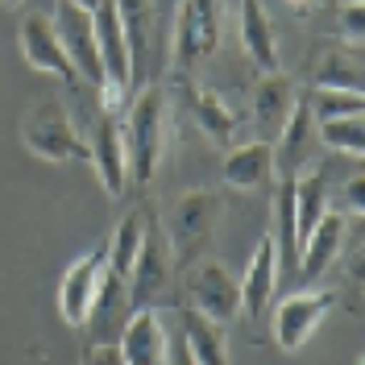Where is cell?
Listing matches in <instances>:
<instances>
[{"instance_id":"cell-1","label":"cell","mask_w":365,"mask_h":365,"mask_svg":"<svg viewBox=\"0 0 365 365\" xmlns=\"http://www.w3.org/2000/svg\"><path fill=\"white\" fill-rule=\"evenodd\" d=\"M120 141H125L129 182H150L158 175L162 150H166V88L162 83H145L129 96Z\"/></svg>"},{"instance_id":"cell-2","label":"cell","mask_w":365,"mask_h":365,"mask_svg":"<svg viewBox=\"0 0 365 365\" xmlns=\"http://www.w3.org/2000/svg\"><path fill=\"white\" fill-rule=\"evenodd\" d=\"M216 225H220V195L216 191H187V195H179L175 204L166 207L162 237L170 245L175 270L191 266L195 257H204Z\"/></svg>"},{"instance_id":"cell-3","label":"cell","mask_w":365,"mask_h":365,"mask_svg":"<svg viewBox=\"0 0 365 365\" xmlns=\"http://www.w3.org/2000/svg\"><path fill=\"white\" fill-rule=\"evenodd\" d=\"M175 291L182 295L179 307H191L220 328H228L241 316V287L216 257H195L191 266H182V274L175 278Z\"/></svg>"},{"instance_id":"cell-4","label":"cell","mask_w":365,"mask_h":365,"mask_svg":"<svg viewBox=\"0 0 365 365\" xmlns=\"http://www.w3.org/2000/svg\"><path fill=\"white\" fill-rule=\"evenodd\" d=\"M21 141L34 158L46 162H88V141L79 133L75 116L67 113V104L46 100L38 108H29L21 120Z\"/></svg>"},{"instance_id":"cell-5","label":"cell","mask_w":365,"mask_h":365,"mask_svg":"<svg viewBox=\"0 0 365 365\" xmlns=\"http://www.w3.org/2000/svg\"><path fill=\"white\" fill-rule=\"evenodd\" d=\"M175 257H170V245L162 237V225H145V241H141V253L133 262V274L125 278L129 282V303L133 307H170V295H175Z\"/></svg>"},{"instance_id":"cell-6","label":"cell","mask_w":365,"mask_h":365,"mask_svg":"<svg viewBox=\"0 0 365 365\" xmlns=\"http://www.w3.org/2000/svg\"><path fill=\"white\" fill-rule=\"evenodd\" d=\"M88 141V162L96 166V179L104 187L108 200H120L129 187V162H125V141H120V120L116 113H104L100 100L88 104V120L79 125Z\"/></svg>"},{"instance_id":"cell-7","label":"cell","mask_w":365,"mask_h":365,"mask_svg":"<svg viewBox=\"0 0 365 365\" xmlns=\"http://www.w3.org/2000/svg\"><path fill=\"white\" fill-rule=\"evenodd\" d=\"M220 46V0H179L175 13V67L187 75Z\"/></svg>"},{"instance_id":"cell-8","label":"cell","mask_w":365,"mask_h":365,"mask_svg":"<svg viewBox=\"0 0 365 365\" xmlns=\"http://www.w3.org/2000/svg\"><path fill=\"white\" fill-rule=\"evenodd\" d=\"M336 299H341L336 291H312V287L282 299L278 312H274V341H278V349L282 353H299L312 341V332L336 312Z\"/></svg>"},{"instance_id":"cell-9","label":"cell","mask_w":365,"mask_h":365,"mask_svg":"<svg viewBox=\"0 0 365 365\" xmlns=\"http://www.w3.org/2000/svg\"><path fill=\"white\" fill-rule=\"evenodd\" d=\"M50 17H54V29H58V42L67 50L71 67H75V79L100 88V83H104V67H100V50H96L91 13H83V9L71 4V0H58Z\"/></svg>"},{"instance_id":"cell-10","label":"cell","mask_w":365,"mask_h":365,"mask_svg":"<svg viewBox=\"0 0 365 365\" xmlns=\"http://www.w3.org/2000/svg\"><path fill=\"white\" fill-rule=\"evenodd\" d=\"M104 274H108V250H104V245L79 253L67 266L63 282H58V316L67 319L71 328H83V319H88V312H91V299L100 291Z\"/></svg>"},{"instance_id":"cell-11","label":"cell","mask_w":365,"mask_h":365,"mask_svg":"<svg viewBox=\"0 0 365 365\" xmlns=\"http://www.w3.org/2000/svg\"><path fill=\"white\" fill-rule=\"evenodd\" d=\"M116 353L125 365H166L170 353V332L162 328L158 307H133L120 336H116Z\"/></svg>"},{"instance_id":"cell-12","label":"cell","mask_w":365,"mask_h":365,"mask_svg":"<svg viewBox=\"0 0 365 365\" xmlns=\"http://www.w3.org/2000/svg\"><path fill=\"white\" fill-rule=\"evenodd\" d=\"M21 54L34 71H46L63 83H75V67H71L67 50L58 42V29L50 13H25L21 17Z\"/></svg>"},{"instance_id":"cell-13","label":"cell","mask_w":365,"mask_h":365,"mask_svg":"<svg viewBox=\"0 0 365 365\" xmlns=\"http://www.w3.org/2000/svg\"><path fill=\"white\" fill-rule=\"evenodd\" d=\"M344 232H349V220H344V212H324V220H319L312 232H307V241L299 245V282L303 287H312L316 278H324V274L336 266V257H341L344 250Z\"/></svg>"},{"instance_id":"cell-14","label":"cell","mask_w":365,"mask_h":365,"mask_svg":"<svg viewBox=\"0 0 365 365\" xmlns=\"http://www.w3.org/2000/svg\"><path fill=\"white\" fill-rule=\"evenodd\" d=\"M129 312H133V303H129V282L108 270L104 282H100V291H96V299H91L88 319H83V341L88 344H116Z\"/></svg>"},{"instance_id":"cell-15","label":"cell","mask_w":365,"mask_h":365,"mask_svg":"<svg viewBox=\"0 0 365 365\" xmlns=\"http://www.w3.org/2000/svg\"><path fill=\"white\" fill-rule=\"evenodd\" d=\"M170 88L182 96V104H187V113L195 120V129L212 141V145H237V116L228 113V104L216 96V91L207 88H195L187 75H175V83Z\"/></svg>"},{"instance_id":"cell-16","label":"cell","mask_w":365,"mask_h":365,"mask_svg":"<svg viewBox=\"0 0 365 365\" xmlns=\"http://www.w3.org/2000/svg\"><path fill=\"white\" fill-rule=\"evenodd\" d=\"M295 83L287 71H266L257 83H253L250 108H253V129H257V141H270L278 137V129L287 125V116L295 108Z\"/></svg>"},{"instance_id":"cell-17","label":"cell","mask_w":365,"mask_h":365,"mask_svg":"<svg viewBox=\"0 0 365 365\" xmlns=\"http://www.w3.org/2000/svg\"><path fill=\"white\" fill-rule=\"evenodd\" d=\"M274 175L278 179H295L303 175V162L312 158V145H316V116L307 100H295V108L287 116V125L274 137Z\"/></svg>"},{"instance_id":"cell-18","label":"cell","mask_w":365,"mask_h":365,"mask_svg":"<svg viewBox=\"0 0 365 365\" xmlns=\"http://www.w3.org/2000/svg\"><path fill=\"white\" fill-rule=\"evenodd\" d=\"M278 274H282V266H278V245H274V237L266 232V237L257 241L253 257H250L245 278L237 282V287H241V316H250V319L266 316L274 291H278Z\"/></svg>"},{"instance_id":"cell-19","label":"cell","mask_w":365,"mask_h":365,"mask_svg":"<svg viewBox=\"0 0 365 365\" xmlns=\"http://www.w3.org/2000/svg\"><path fill=\"white\" fill-rule=\"evenodd\" d=\"M225 187L228 191H262L270 187L274 175V145L270 141H245V145H228L225 154Z\"/></svg>"},{"instance_id":"cell-20","label":"cell","mask_w":365,"mask_h":365,"mask_svg":"<svg viewBox=\"0 0 365 365\" xmlns=\"http://www.w3.org/2000/svg\"><path fill=\"white\" fill-rule=\"evenodd\" d=\"M237 29H241V46H245L250 63L262 67V75H266V71H282L274 21H270V13L262 9V0H241V21H237Z\"/></svg>"},{"instance_id":"cell-21","label":"cell","mask_w":365,"mask_h":365,"mask_svg":"<svg viewBox=\"0 0 365 365\" xmlns=\"http://www.w3.org/2000/svg\"><path fill=\"white\" fill-rule=\"evenodd\" d=\"M179 336L191 353L195 365H228V344H225V328L212 324L207 316L179 307Z\"/></svg>"},{"instance_id":"cell-22","label":"cell","mask_w":365,"mask_h":365,"mask_svg":"<svg viewBox=\"0 0 365 365\" xmlns=\"http://www.w3.org/2000/svg\"><path fill=\"white\" fill-rule=\"evenodd\" d=\"M328 175L324 170H312V175H295V241L303 245L307 232L324 220L328 212Z\"/></svg>"},{"instance_id":"cell-23","label":"cell","mask_w":365,"mask_h":365,"mask_svg":"<svg viewBox=\"0 0 365 365\" xmlns=\"http://www.w3.org/2000/svg\"><path fill=\"white\" fill-rule=\"evenodd\" d=\"M120 29H125V42H129V58H133V83L137 71L150 54V38H154V4L150 0H113Z\"/></svg>"},{"instance_id":"cell-24","label":"cell","mask_w":365,"mask_h":365,"mask_svg":"<svg viewBox=\"0 0 365 365\" xmlns=\"http://www.w3.org/2000/svg\"><path fill=\"white\" fill-rule=\"evenodd\" d=\"M145 225H150V212H129L116 225L113 241L104 245L108 250V270L116 278H129L133 274V262H137V253H141V241H145Z\"/></svg>"},{"instance_id":"cell-25","label":"cell","mask_w":365,"mask_h":365,"mask_svg":"<svg viewBox=\"0 0 365 365\" xmlns=\"http://www.w3.org/2000/svg\"><path fill=\"white\" fill-rule=\"evenodd\" d=\"M316 141H324L328 150L349 154L353 162H361L365 154V125L361 116H336V120H316Z\"/></svg>"},{"instance_id":"cell-26","label":"cell","mask_w":365,"mask_h":365,"mask_svg":"<svg viewBox=\"0 0 365 365\" xmlns=\"http://www.w3.org/2000/svg\"><path fill=\"white\" fill-rule=\"evenodd\" d=\"M316 91H357L361 96V67L341 54H328L316 71Z\"/></svg>"},{"instance_id":"cell-27","label":"cell","mask_w":365,"mask_h":365,"mask_svg":"<svg viewBox=\"0 0 365 365\" xmlns=\"http://www.w3.org/2000/svg\"><path fill=\"white\" fill-rule=\"evenodd\" d=\"M307 104H312V116H316V120L361 116V108H365L357 91H316V96H307Z\"/></svg>"},{"instance_id":"cell-28","label":"cell","mask_w":365,"mask_h":365,"mask_svg":"<svg viewBox=\"0 0 365 365\" xmlns=\"http://www.w3.org/2000/svg\"><path fill=\"white\" fill-rule=\"evenodd\" d=\"M336 212H353V216L365 212V179H361V170L344 182V191L336 195Z\"/></svg>"},{"instance_id":"cell-29","label":"cell","mask_w":365,"mask_h":365,"mask_svg":"<svg viewBox=\"0 0 365 365\" xmlns=\"http://www.w3.org/2000/svg\"><path fill=\"white\" fill-rule=\"evenodd\" d=\"M336 17H341L344 38H349V42H361V34H365V4L361 0H349Z\"/></svg>"},{"instance_id":"cell-30","label":"cell","mask_w":365,"mask_h":365,"mask_svg":"<svg viewBox=\"0 0 365 365\" xmlns=\"http://www.w3.org/2000/svg\"><path fill=\"white\" fill-rule=\"evenodd\" d=\"M83 365H125V361H120L116 344H88V353H83Z\"/></svg>"},{"instance_id":"cell-31","label":"cell","mask_w":365,"mask_h":365,"mask_svg":"<svg viewBox=\"0 0 365 365\" xmlns=\"http://www.w3.org/2000/svg\"><path fill=\"white\" fill-rule=\"evenodd\" d=\"M166 365H195V361H191V353H187V344H182L179 332L170 336V353H166Z\"/></svg>"},{"instance_id":"cell-32","label":"cell","mask_w":365,"mask_h":365,"mask_svg":"<svg viewBox=\"0 0 365 365\" xmlns=\"http://www.w3.org/2000/svg\"><path fill=\"white\" fill-rule=\"evenodd\" d=\"M71 4H79V9H83V13H96V9H100V4H104V0H71Z\"/></svg>"},{"instance_id":"cell-33","label":"cell","mask_w":365,"mask_h":365,"mask_svg":"<svg viewBox=\"0 0 365 365\" xmlns=\"http://www.w3.org/2000/svg\"><path fill=\"white\" fill-rule=\"evenodd\" d=\"M4 4H9V9H17V4H21V0H4Z\"/></svg>"},{"instance_id":"cell-34","label":"cell","mask_w":365,"mask_h":365,"mask_svg":"<svg viewBox=\"0 0 365 365\" xmlns=\"http://www.w3.org/2000/svg\"><path fill=\"white\" fill-rule=\"evenodd\" d=\"M295 4H299V0H295Z\"/></svg>"}]
</instances>
